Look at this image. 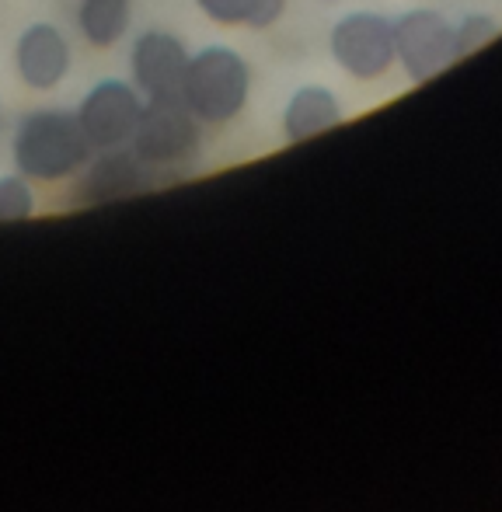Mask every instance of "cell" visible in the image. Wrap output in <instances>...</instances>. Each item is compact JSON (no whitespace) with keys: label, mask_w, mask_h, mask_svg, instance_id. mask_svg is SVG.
I'll use <instances>...</instances> for the list:
<instances>
[{"label":"cell","mask_w":502,"mask_h":512,"mask_svg":"<svg viewBox=\"0 0 502 512\" xmlns=\"http://www.w3.org/2000/svg\"><path fill=\"white\" fill-rule=\"evenodd\" d=\"M91 157H95V147L84 136L77 112H67V108H32L14 126V171L25 175L32 185L74 182Z\"/></svg>","instance_id":"1"},{"label":"cell","mask_w":502,"mask_h":512,"mask_svg":"<svg viewBox=\"0 0 502 512\" xmlns=\"http://www.w3.org/2000/svg\"><path fill=\"white\" fill-rule=\"evenodd\" d=\"M182 102L203 126H231L251 102V67L231 46H203L189 56Z\"/></svg>","instance_id":"2"},{"label":"cell","mask_w":502,"mask_h":512,"mask_svg":"<svg viewBox=\"0 0 502 512\" xmlns=\"http://www.w3.org/2000/svg\"><path fill=\"white\" fill-rule=\"evenodd\" d=\"M129 147L161 175H182L199 161L203 122L185 108L182 98H154L143 102L140 126Z\"/></svg>","instance_id":"3"},{"label":"cell","mask_w":502,"mask_h":512,"mask_svg":"<svg viewBox=\"0 0 502 512\" xmlns=\"http://www.w3.org/2000/svg\"><path fill=\"white\" fill-rule=\"evenodd\" d=\"M328 53L335 67L353 81L370 84L398 67L394 53V18L380 11H349L328 32Z\"/></svg>","instance_id":"4"},{"label":"cell","mask_w":502,"mask_h":512,"mask_svg":"<svg viewBox=\"0 0 502 512\" xmlns=\"http://www.w3.org/2000/svg\"><path fill=\"white\" fill-rule=\"evenodd\" d=\"M394 53L412 84H429L461 63L457 25L436 7H412L394 18Z\"/></svg>","instance_id":"5"},{"label":"cell","mask_w":502,"mask_h":512,"mask_svg":"<svg viewBox=\"0 0 502 512\" xmlns=\"http://www.w3.org/2000/svg\"><path fill=\"white\" fill-rule=\"evenodd\" d=\"M168 185V175L154 171L133 147L95 150L84 171L70 185V203L74 206H102L123 203V199L143 196V192Z\"/></svg>","instance_id":"6"},{"label":"cell","mask_w":502,"mask_h":512,"mask_svg":"<svg viewBox=\"0 0 502 512\" xmlns=\"http://www.w3.org/2000/svg\"><path fill=\"white\" fill-rule=\"evenodd\" d=\"M143 102L147 98L133 88L129 81H98L88 95L77 102V122L95 150H116L133 143V133L140 126Z\"/></svg>","instance_id":"7"},{"label":"cell","mask_w":502,"mask_h":512,"mask_svg":"<svg viewBox=\"0 0 502 512\" xmlns=\"http://www.w3.org/2000/svg\"><path fill=\"white\" fill-rule=\"evenodd\" d=\"M189 56V46L175 32H164V28L140 32L133 39V49H129V84L147 102H154V98H182Z\"/></svg>","instance_id":"8"},{"label":"cell","mask_w":502,"mask_h":512,"mask_svg":"<svg viewBox=\"0 0 502 512\" xmlns=\"http://www.w3.org/2000/svg\"><path fill=\"white\" fill-rule=\"evenodd\" d=\"M74 67V49L67 35L49 21H35L14 42V70L28 91H56Z\"/></svg>","instance_id":"9"},{"label":"cell","mask_w":502,"mask_h":512,"mask_svg":"<svg viewBox=\"0 0 502 512\" xmlns=\"http://www.w3.org/2000/svg\"><path fill=\"white\" fill-rule=\"evenodd\" d=\"M346 119L342 102L332 88L325 84H304L290 95V102L283 108V136L290 143H307L314 136L328 133Z\"/></svg>","instance_id":"10"},{"label":"cell","mask_w":502,"mask_h":512,"mask_svg":"<svg viewBox=\"0 0 502 512\" xmlns=\"http://www.w3.org/2000/svg\"><path fill=\"white\" fill-rule=\"evenodd\" d=\"M133 0H77V32L88 46L112 49L129 35Z\"/></svg>","instance_id":"11"},{"label":"cell","mask_w":502,"mask_h":512,"mask_svg":"<svg viewBox=\"0 0 502 512\" xmlns=\"http://www.w3.org/2000/svg\"><path fill=\"white\" fill-rule=\"evenodd\" d=\"M210 21L227 28H272L286 14V0H196Z\"/></svg>","instance_id":"12"},{"label":"cell","mask_w":502,"mask_h":512,"mask_svg":"<svg viewBox=\"0 0 502 512\" xmlns=\"http://www.w3.org/2000/svg\"><path fill=\"white\" fill-rule=\"evenodd\" d=\"M35 213V189L25 175H4L0 178V223L28 220Z\"/></svg>","instance_id":"13"},{"label":"cell","mask_w":502,"mask_h":512,"mask_svg":"<svg viewBox=\"0 0 502 512\" xmlns=\"http://www.w3.org/2000/svg\"><path fill=\"white\" fill-rule=\"evenodd\" d=\"M454 25H457V49H461V60L471 53H478L482 46H489V42L502 32L499 18H492V14H485V11L464 14V18L454 21Z\"/></svg>","instance_id":"14"},{"label":"cell","mask_w":502,"mask_h":512,"mask_svg":"<svg viewBox=\"0 0 502 512\" xmlns=\"http://www.w3.org/2000/svg\"><path fill=\"white\" fill-rule=\"evenodd\" d=\"M0 129H4V102H0Z\"/></svg>","instance_id":"15"}]
</instances>
